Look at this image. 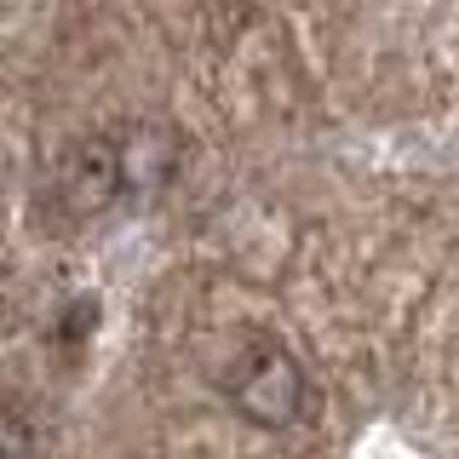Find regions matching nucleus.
<instances>
[{"label": "nucleus", "mask_w": 459, "mask_h": 459, "mask_svg": "<svg viewBox=\"0 0 459 459\" xmlns=\"http://www.w3.org/2000/svg\"><path fill=\"white\" fill-rule=\"evenodd\" d=\"M224 402L241 413L247 425L258 430H281V425H293L299 413H305V396H310V385H305V368H299V356L287 351L281 339H247L236 356L224 362Z\"/></svg>", "instance_id": "1"}, {"label": "nucleus", "mask_w": 459, "mask_h": 459, "mask_svg": "<svg viewBox=\"0 0 459 459\" xmlns=\"http://www.w3.org/2000/svg\"><path fill=\"white\" fill-rule=\"evenodd\" d=\"M52 201H57L64 219H104L109 207L126 201L121 155H115L109 133L86 138V143H75V150L64 155V167H57V178H52Z\"/></svg>", "instance_id": "2"}, {"label": "nucleus", "mask_w": 459, "mask_h": 459, "mask_svg": "<svg viewBox=\"0 0 459 459\" xmlns=\"http://www.w3.org/2000/svg\"><path fill=\"white\" fill-rule=\"evenodd\" d=\"M115 155H121V178H126V201H150L161 195L178 172V133L161 121H121L109 126Z\"/></svg>", "instance_id": "3"}]
</instances>
